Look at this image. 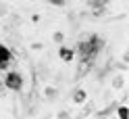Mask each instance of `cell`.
Wrapping results in <instances>:
<instances>
[{
	"instance_id": "9c48e42d",
	"label": "cell",
	"mask_w": 129,
	"mask_h": 119,
	"mask_svg": "<svg viewBox=\"0 0 129 119\" xmlns=\"http://www.w3.org/2000/svg\"><path fill=\"white\" fill-rule=\"evenodd\" d=\"M90 113H92V105H87V107L81 111V113H79V117H77V119H83V117H87Z\"/></svg>"
},
{
	"instance_id": "8fae6325",
	"label": "cell",
	"mask_w": 129,
	"mask_h": 119,
	"mask_svg": "<svg viewBox=\"0 0 129 119\" xmlns=\"http://www.w3.org/2000/svg\"><path fill=\"white\" fill-rule=\"evenodd\" d=\"M112 109H115V107H108V109H104L102 113L98 115V119H104V117H106V115H110V111H112Z\"/></svg>"
},
{
	"instance_id": "277c9868",
	"label": "cell",
	"mask_w": 129,
	"mask_h": 119,
	"mask_svg": "<svg viewBox=\"0 0 129 119\" xmlns=\"http://www.w3.org/2000/svg\"><path fill=\"white\" fill-rule=\"evenodd\" d=\"M58 54H60L62 61H73V54H75V52L71 50V48H64V46H60V52H58Z\"/></svg>"
},
{
	"instance_id": "30bf717a",
	"label": "cell",
	"mask_w": 129,
	"mask_h": 119,
	"mask_svg": "<svg viewBox=\"0 0 129 119\" xmlns=\"http://www.w3.org/2000/svg\"><path fill=\"white\" fill-rule=\"evenodd\" d=\"M44 94H46V98H50V100H52V98L56 96V90H54V88H46Z\"/></svg>"
},
{
	"instance_id": "7c38bea8",
	"label": "cell",
	"mask_w": 129,
	"mask_h": 119,
	"mask_svg": "<svg viewBox=\"0 0 129 119\" xmlns=\"http://www.w3.org/2000/svg\"><path fill=\"white\" fill-rule=\"evenodd\" d=\"M52 6H64V0H48Z\"/></svg>"
},
{
	"instance_id": "4fadbf2b",
	"label": "cell",
	"mask_w": 129,
	"mask_h": 119,
	"mask_svg": "<svg viewBox=\"0 0 129 119\" xmlns=\"http://www.w3.org/2000/svg\"><path fill=\"white\" fill-rule=\"evenodd\" d=\"M0 15H6V6L4 4H0Z\"/></svg>"
},
{
	"instance_id": "7a4b0ae2",
	"label": "cell",
	"mask_w": 129,
	"mask_h": 119,
	"mask_svg": "<svg viewBox=\"0 0 129 119\" xmlns=\"http://www.w3.org/2000/svg\"><path fill=\"white\" fill-rule=\"evenodd\" d=\"M11 59H13V54H11V50L6 48L4 44H0V69H6V67H9V63H11Z\"/></svg>"
},
{
	"instance_id": "ba28073f",
	"label": "cell",
	"mask_w": 129,
	"mask_h": 119,
	"mask_svg": "<svg viewBox=\"0 0 129 119\" xmlns=\"http://www.w3.org/2000/svg\"><path fill=\"white\" fill-rule=\"evenodd\" d=\"M52 40H54L56 44H62V42H64V36H62V31H56V34L52 36Z\"/></svg>"
},
{
	"instance_id": "6da1fadb",
	"label": "cell",
	"mask_w": 129,
	"mask_h": 119,
	"mask_svg": "<svg viewBox=\"0 0 129 119\" xmlns=\"http://www.w3.org/2000/svg\"><path fill=\"white\" fill-rule=\"evenodd\" d=\"M2 84H4V88H6V90L19 92V90L23 88V77H21V73H17V71H9V73L4 75Z\"/></svg>"
},
{
	"instance_id": "52a82bcc",
	"label": "cell",
	"mask_w": 129,
	"mask_h": 119,
	"mask_svg": "<svg viewBox=\"0 0 129 119\" xmlns=\"http://www.w3.org/2000/svg\"><path fill=\"white\" fill-rule=\"evenodd\" d=\"M117 117H119V119H127V107H125V105H121V107L117 109Z\"/></svg>"
},
{
	"instance_id": "5bb4252c",
	"label": "cell",
	"mask_w": 129,
	"mask_h": 119,
	"mask_svg": "<svg viewBox=\"0 0 129 119\" xmlns=\"http://www.w3.org/2000/svg\"><path fill=\"white\" fill-rule=\"evenodd\" d=\"M2 86H4V84H2V79H0V90H2Z\"/></svg>"
},
{
	"instance_id": "5b68a950",
	"label": "cell",
	"mask_w": 129,
	"mask_h": 119,
	"mask_svg": "<svg viewBox=\"0 0 129 119\" xmlns=\"http://www.w3.org/2000/svg\"><path fill=\"white\" fill-rule=\"evenodd\" d=\"M123 86H125V77L123 75H115V77H112V88H115V90H121Z\"/></svg>"
},
{
	"instance_id": "9a60e30c",
	"label": "cell",
	"mask_w": 129,
	"mask_h": 119,
	"mask_svg": "<svg viewBox=\"0 0 129 119\" xmlns=\"http://www.w3.org/2000/svg\"><path fill=\"white\" fill-rule=\"evenodd\" d=\"M117 119H119V117H117Z\"/></svg>"
},
{
	"instance_id": "3957f363",
	"label": "cell",
	"mask_w": 129,
	"mask_h": 119,
	"mask_svg": "<svg viewBox=\"0 0 129 119\" xmlns=\"http://www.w3.org/2000/svg\"><path fill=\"white\" fill-rule=\"evenodd\" d=\"M92 65H94L92 61H81V65H79V69H77V77H83L87 71L92 69Z\"/></svg>"
},
{
	"instance_id": "8992f818",
	"label": "cell",
	"mask_w": 129,
	"mask_h": 119,
	"mask_svg": "<svg viewBox=\"0 0 129 119\" xmlns=\"http://www.w3.org/2000/svg\"><path fill=\"white\" fill-rule=\"evenodd\" d=\"M73 100H75V102H85V92H83V90H77V92L73 94Z\"/></svg>"
}]
</instances>
